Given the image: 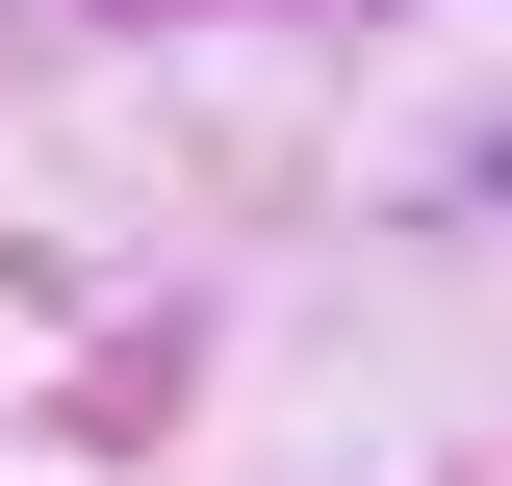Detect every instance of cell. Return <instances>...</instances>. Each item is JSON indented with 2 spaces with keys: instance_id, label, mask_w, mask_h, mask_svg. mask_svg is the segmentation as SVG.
<instances>
[{
  "instance_id": "6da1fadb",
  "label": "cell",
  "mask_w": 512,
  "mask_h": 486,
  "mask_svg": "<svg viewBox=\"0 0 512 486\" xmlns=\"http://www.w3.org/2000/svg\"><path fill=\"white\" fill-rule=\"evenodd\" d=\"M487 180H512V154H487Z\"/></svg>"
}]
</instances>
